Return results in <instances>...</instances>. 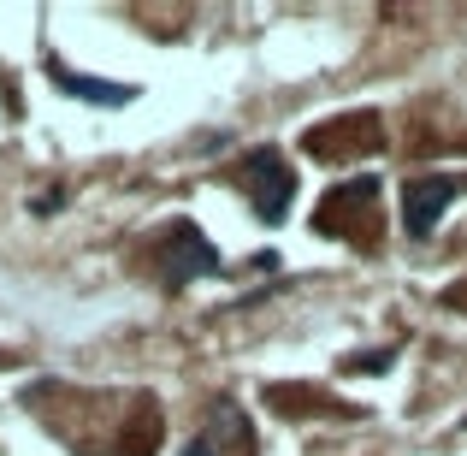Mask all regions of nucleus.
Wrapping results in <instances>:
<instances>
[{"mask_svg":"<svg viewBox=\"0 0 467 456\" xmlns=\"http://www.w3.org/2000/svg\"><path fill=\"white\" fill-rule=\"evenodd\" d=\"M462 178H450V172H432V178H409V190H402V226H409V238H432V226L444 219V207L456 202Z\"/></svg>","mask_w":467,"mask_h":456,"instance_id":"3","label":"nucleus"},{"mask_svg":"<svg viewBox=\"0 0 467 456\" xmlns=\"http://www.w3.org/2000/svg\"><path fill=\"white\" fill-rule=\"evenodd\" d=\"M47 78H54V90L83 95V101H101V107H125L130 101V83H95V78H78V71H66V66H47Z\"/></svg>","mask_w":467,"mask_h":456,"instance_id":"4","label":"nucleus"},{"mask_svg":"<svg viewBox=\"0 0 467 456\" xmlns=\"http://www.w3.org/2000/svg\"><path fill=\"white\" fill-rule=\"evenodd\" d=\"M243 190H249L254 214L266 219V226H278V219L290 214V196H296V178H290V160L278 149H254L243 160Z\"/></svg>","mask_w":467,"mask_h":456,"instance_id":"2","label":"nucleus"},{"mask_svg":"<svg viewBox=\"0 0 467 456\" xmlns=\"http://www.w3.org/2000/svg\"><path fill=\"white\" fill-rule=\"evenodd\" d=\"M183 456H213V439H195V445L183 451Z\"/></svg>","mask_w":467,"mask_h":456,"instance_id":"5","label":"nucleus"},{"mask_svg":"<svg viewBox=\"0 0 467 456\" xmlns=\"http://www.w3.org/2000/svg\"><path fill=\"white\" fill-rule=\"evenodd\" d=\"M154 255H160V279H166L171 291H178V285H190V279H202V273H219L213 243H207L202 231L190 226V219H171V226L160 231Z\"/></svg>","mask_w":467,"mask_h":456,"instance_id":"1","label":"nucleus"}]
</instances>
